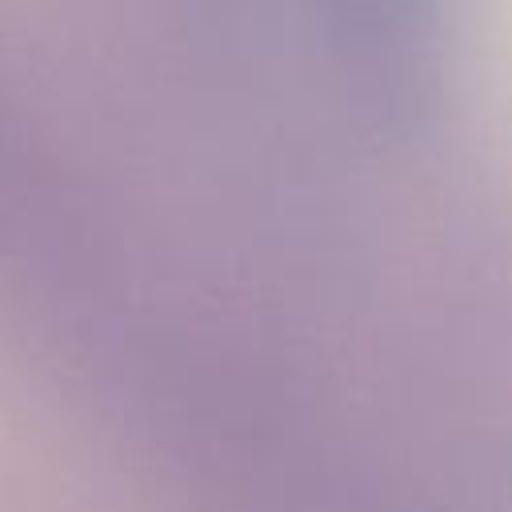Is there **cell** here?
Segmentation results:
<instances>
[{"label": "cell", "instance_id": "6da1fadb", "mask_svg": "<svg viewBox=\"0 0 512 512\" xmlns=\"http://www.w3.org/2000/svg\"><path fill=\"white\" fill-rule=\"evenodd\" d=\"M240 76L368 116L408 112L436 68L440 0H180Z\"/></svg>", "mask_w": 512, "mask_h": 512}]
</instances>
